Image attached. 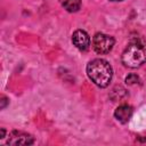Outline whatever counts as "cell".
Instances as JSON below:
<instances>
[{
  "label": "cell",
  "instance_id": "1",
  "mask_svg": "<svg viewBox=\"0 0 146 146\" xmlns=\"http://www.w3.org/2000/svg\"><path fill=\"white\" fill-rule=\"evenodd\" d=\"M87 74L96 86L100 88H105L110 84L112 80L113 70L107 60L102 58H96L88 63Z\"/></svg>",
  "mask_w": 146,
  "mask_h": 146
},
{
  "label": "cell",
  "instance_id": "2",
  "mask_svg": "<svg viewBox=\"0 0 146 146\" xmlns=\"http://www.w3.org/2000/svg\"><path fill=\"white\" fill-rule=\"evenodd\" d=\"M146 62V44L135 40L130 42L122 52V63L130 68H137Z\"/></svg>",
  "mask_w": 146,
  "mask_h": 146
},
{
  "label": "cell",
  "instance_id": "3",
  "mask_svg": "<svg viewBox=\"0 0 146 146\" xmlns=\"http://www.w3.org/2000/svg\"><path fill=\"white\" fill-rule=\"evenodd\" d=\"M114 46V38L105 33H96L92 38V47L97 54H107Z\"/></svg>",
  "mask_w": 146,
  "mask_h": 146
},
{
  "label": "cell",
  "instance_id": "4",
  "mask_svg": "<svg viewBox=\"0 0 146 146\" xmlns=\"http://www.w3.org/2000/svg\"><path fill=\"white\" fill-rule=\"evenodd\" d=\"M34 143V138L23 131H17L14 130L9 133L7 145H13V146H19V145H32Z\"/></svg>",
  "mask_w": 146,
  "mask_h": 146
},
{
  "label": "cell",
  "instance_id": "5",
  "mask_svg": "<svg viewBox=\"0 0 146 146\" xmlns=\"http://www.w3.org/2000/svg\"><path fill=\"white\" fill-rule=\"evenodd\" d=\"M72 42L73 44L80 50H87L90 46V38L88 33L83 30H76L72 34Z\"/></svg>",
  "mask_w": 146,
  "mask_h": 146
},
{
  "label": "cell",
  "instance_id": "6",
  "mask_svg": "<svg viewBox=\"0 0 146 146\" xmlns=\"http://www.w3.org/2000/svg\"><path fill=\"white\" fill-rule=\"evenodd\" d=\"M131 115H132V107L127 104H122L117 106L116 110L114 111L115 119L121 123H127L130 120Z\"/></svg>",
  "mask_w": 146,
  "mask_h": 146
},
{
  "label": "cell",
  "instance_id": "7",
  "mask_svg": "<svg viewBox=\"0 0 146 146\" xmlns=\"http://www.w3.org/2000/svg\"><path fill=\"white\" fill-rule=\"evenodd\" d=\"M62 6L70 13H75L81 7V0H60Z\"/></svg>",
  "mask_w": 146,
  "mask_h": 146
},
{
  "label": "cell",
  "instance_id": "8",
  "mask_svg": "<svg viewBox=\"0 0 146 146\" xmlns=\"http://www.w3.org/2000/svg\"><path fill=\"white\" fill-rule=\"evenodd\" d=\"M139 82H140V79L138 78L137 74L131 73V74H129V75L125 78V83L129 84V86H131V84H136V83H139Z\"/></svg>",
  "mask_w": 146,
  "mask_h": 146
},
{
  "label": "cell",
  "instance_id": "9",
  "mask_svg": "<svg viewBox=\"0 0 146 146\" xmlns=\"http://www.w3.org/2000/svg\"><path fill=\"white\" fill-rule=\"evenodd\" d=\"M1 102H2V105H1V108H5V106H6V104H7V98L5 97V96H1Z\"/></svg>",
  "mask_w": 146,
  "mask_h": 146
},
{
  "label": "cell",
  "instance_id": "10",
  "mask_svg": "<svg viewBox=\"0 0 146 146\" xmlns=\"http://www.w3.org/2000/svg\"><path fill=\"white\" fill-rule=\"evenodd\" d=\"M3 137H5V129L2 128V129H1V137H0V138H3Z\"/></svg>",
  "mask_w": 146,
  "mask_h": 146
},
{
  "label": "cell",
  "instance_id": "11",
  "mask_svg": "<svg viewBox=\"0 0 146 146\" xmlns=\"http://www.w3.org/2000/svg\"><path fill=\"white\" fill-rule=\"evenodd\" d=\"M111 1H122V0H111Z\"/></svg>",
  "mask_w": 146,
  "mask_h": 146
}]
</instances>
